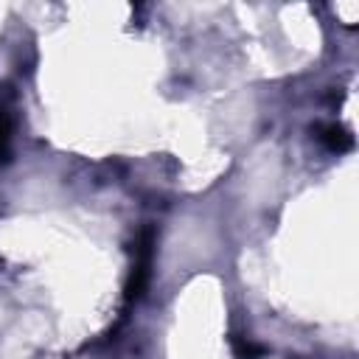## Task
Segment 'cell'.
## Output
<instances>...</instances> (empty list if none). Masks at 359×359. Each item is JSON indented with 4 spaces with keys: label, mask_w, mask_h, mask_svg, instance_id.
<instances>
[{
    "label": "cell",
    "mask_w": 359,
    "mask_h": 359,
    "mask_svg": "<svg viewBox=\"0 0 359 359\" xmlns=\"http://www.w3.org/2000/svg\"><path fill=\"white\" fill-rule=\"evenodd\" d=\"M320 137L328 143V149H337V151H345V149H351V146H353V137H351L342 126H325Z\"/></svg>",
    "instance_id": "cell-1"
},
{
    "label": "cell",
    "mask_w": 359,
    "mask_h": 359,
    "mask_svg": "<svg viewBox=\"0 0 359 359\" xmlns=\"http://www.w3.org/2000/svg\"><path fill=\"white\" fill-rule=\"evenodd\" d=\"M8 143H11V109L0 104V163L8 157Z\"/></svg>",
    "instance_id": "cell-2"
}]
</instances>
